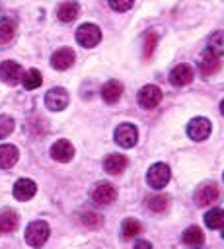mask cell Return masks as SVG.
I'll use <instances>...</instances> for the list:
<instances>
[{
  "label": "cell",
  "instance_id": "cell-1",
  "mask_svg": "<svg viewBox=\"0 0 224 249\" xmlns=\"http://www.w3.org/2000/svg\"><path fill=\"white\" fill-rule=\"evenodd\" d=\"M49 233H51L49 224L43 222V220H35V222H31L25 228V241H27V245H31V247L37 249V247H43L47 243Z\"/></svg>",
  "mask_w": 224,
  "mask_h": 249
},
{
  "label": "cell",
  "instance_id": "cell-2",
  "mask_svg": "<svg viewBox=\"0 0 224 249\" xmlns=\"http://www.w3.org/2000/svg\"><path fill=\"white\" fill-rule=\"evenodd\" d=\"M169 177H171L169 167H168L166 163L158 161V163H154V165L148 169V173H146V183H148L152 189H164V187L169 183Z\"/></svg>",
  "mask_w": 224,
  "mask_h": 249
},
{
  "label": "cell",
  "instance_id": "cell-3",
  "mask_svg": "<svg viewBox=\"0 0 224 249\" xmlns=\"http://www.w3.org/2000/svg\"><path fill=\"white\" fill-rule=\"evenodd\" d=\"M76 41L86 47V49H92L95 47L99 41H101V31L97 25L93 23H82L78 29H76Z\"/></svg>",
  "mask_w": 224,
  "mask_h": 249
},
{
  "label": "cell",
  "instance_id": "cell-4",
  "mask_svg": "<svg viewBox=\"0 0 224 249\" xmlns=\"http://www.w3.org/2000/svg\"><path fill=\"white\" fill-rule=\"evenodd\" d=\"M115 198H117V189L107 181L97 183L92 191V200L99 206H109L111 202H115Z\"/></svg>",
  "mask_w": 224,
  "mask_h": 249
},
{
  "label": "cell",
  "instance_id": "cell-5",
  "mask_svg": "<svg viewBox=\"0 0 224 249\" xmlns=\"http://www.w3.org/2000/svg\"><path fill=\"white\" fill-rule=\"evenodd\" d=\"M210 130H212V124H210V121L205 119V117H195V119H191L189 124H187V134H189V138H191V140H197V142L206 140L208 134H210Z\"/></svg>",
  "mask_w": 224,
  "mask_h": 249
},
{
  "label": "cell",
  "instance_id": "cell-6",
  "mask_svg": "<svg viewBox=\"0 0 224 249\" xmlns=\"http://www.w3.org/2000/svg\"><path fill=\"white\" fill-rule=\"evenodd\" d=\"M138 140V130L132 123H123L115 128V142L121 148H132Z\"/></svg>",
  "mask_w": 224,
  "mask_h": 249
},
{
  "label": "cell",
  "instance_id": "cell-7",
  "mask_svg": "<svg viewBox=\"0 0 224 249\" xmlns=\"http://www.w3.org/2000/svg\"><path fill=\"white\" fill-rule=\"evenodd\" d=\"M160 101H162V89L154 84H148L138 91V105L142 109H154Z\"/></svg>",
  "mask_w": 224,
  "mask_h": 249
},
{
  "label": "cell",
  "instance_id": "cell-8",
  "mask_svg": "<svg viewBox=\"0 0 224 249\" xmlns=\"http://www.w3.org/2000/svg\"><path fill=\"white\" fill-rule=\"evenodd\" d=\"M68 91L64 88H51L45 93V105L51 111H62L68 105Z\"/></svg>",
  "mask_w": 224,
  "mask_h": 249
},
{
  "label": "cell",
  "instance_id": "cell-9",
  "mask_svg": "<svg viewBox=\"0 0 224 249\" xmlns=\"http://www.w3.org/2000/svg\"><path fill=\"white\" fill-rule=\"evenodd\" d=\"M218 187L214 183H205L197 189L195 193V204L197 206H210L212 202L218 200Z\"/></svg>",
  "mask_w": 224,
  "mask_h": 249
},
{
  "label": "cell",
  "instance_id": "cell-10",
  "mask_svg": "<svg viewBox=\"0 0 224 249\" xmlns=\"http://www.w3.org/2000/svg\"><path fill=\"white\" fill-rule=\"evenodd\" d=\"M199 70H201V74L203 76H212V74H216L218 70H220V58H218V54H214L212 51H203V54L199 56Z\"/></svg>",
  "mask_w": 224,
  "mask_h": 249
},
{
  "label": "cell",
  "instance_id": "cell-11",
  "mask_svg": "<svg viewBox=\"0 0 224 249\" xmlns=\"http://www.w3.org/2000/svg\"><path fill=\"white\" fill-rule=\"evenodd\" d=\"M0 80L8 86H16L21 80V66L14 60H4L0 64Z\"/></svg>",
  "mask_w": 224,
  "mask_h": 249
},
{
  "label": "cell",
  "instance_id": "cell-12",
  "mask_svg": "<svg viewBox=\"0 0 224 249\" xmlns=\"http://www.w3.org/2000/svg\"><path fill=\"white\" fill-rule=\"evenodd\" d=\"M51 158L56 160V161H60V163L70 161L74 158V146H72V142H68L64 138L62 140H56L51 146Z\"/></svg>",
  "mask_w": 224,
  "mask_h": 249
},
{
  "label": "cell",
  "instance_id": "cell-13",
  "mask_svg": "<svg viewBox=\"0 0 224 249\" xmlns=\"http://www.w3.org/2000/svg\"><path fill=\"white\" fill-rule=\"evenodd\" d=\"M72 64H74V51L68 49V47H62V49L55 51L53 56H51V66L55 70H66Z\"/></svg>",
  "mask_w": 224,
  "mask_h": 249
},
{
  "label": "cell",
  "instance_id": "cell-14",
  "mask_svg": "<svg viewBox=\"0 0 224 249\" xmlns=\"http://www.w3.org/2000/svg\"><path fill=\"white\" fill-rule=\"evenodd\" d=\"M193 76H195L193 66H189V64H177L171 70V74H169V82L179 88V86H187L193 80Z\"/></svg>",
  "mask_w": 224,
  "mask_h": 249
},
{
  "label": "cell",
  "instance_id": "cell-15",
  "mask_svg": "<svg viewBox=\"0 0 224 249\" xmlns=\"http://www.w3.org/2000/svg\"><path fill=\"white\" fill-rule=\"evenodd\" d=\"M35 193H37V185L31 179L23 177V179H18L14 183V196L18 200H29V198L35 196Z\"/></svg>",
  "mask_w": 224,
  "mask_h": 249
},
{
  "label": "cell",
  "instance_id": "cell-16",
  "mask_svg": "<svg viewBox=\"0 0 224 249\" xmlns=\"http://www.w3.org/2000/svg\"><path fill=\"white\" fill-rule=\"evenodd\" d=\"M78 12H80V6H78L76 0H64V2H60L58 8H56V18H58L62 23H70V21L76 19Z\"/></svg>",
  "mask_w": 224,
  "mask_h": 249
},
{
  "label": "cell",
  "instance_id": "cell-17",
  "mask_svg": "<svg viewBox=\"0 0 224 249\" xmlns=\"http://www.w3.org/2000/svg\"><path fill=\"white\" fill-rule=\"evenodd\" d=\"M121 95H123V84H121L119 80H109V82L103 84V88H101V97H103L105 103L113 105V103H117V101L121 99Z\"/></svg>",
  "mask_w": 224,
  "mask_h": 249
},
{
  "label": "cell",
  "instance_id": "cell-18",
  "mask_svg": "<svg viewBox=\"0 0 224 249\" xmlns=\"http://www.w3.org/2000/svg\"><path fill=\"white\" fill-rule=\"evenodd\" d=\"M125 167H127V158L123 154H109L103 160V169L109 175H119L125 171Z\"/></svg>",
  "mask_w": 224,
  "mask_h": 249
},
{
  "label": "cell",
  "instance_id": "cell-19",
  "mask_svg": "<svg viewBox=\"0 0 224 249\" xmlns=\"http://www.w3.org/2000/svg\"><path fill=\"white\" fill-rule=\"evenodd\" d=\"M19 158V152L14 144H2L0 146V169H10L12 165H16Z\"/></svg>",
  "mask_w": 224,
  "mask_h": 249
},
{
  "label": "cell",
  "instance_id": "cell-20",
  "mask_svg": "<svg viewBox=\"0 0 224 249\" xmlns=\"http://www.w3.org/2000/svg\"><path fill=\"white\" fill-rule=\"evenodd\" d=\"M18 222H19V218H18V212L16 210L6 208V210L0 212V231H4V233L14 231L18 228Z\"/></svg>",
  "mask_w": 224,
  "mask_h": 249
},
{
  "label": "cell",
  "instance_id": "cell-21",
  "mask_svg": "<svg viewBox=\"0 0 224 249\" xmlns=\"http://www.w3.org/2000/svg\"><path fill=\"white\" fill-rule=\"evenodd\" d=\"M205 241V233L199 226H189L185 231H183V243L189 245V247H199L203 245Z\"/></svg>",
  "mask_w": 224,
  "mask_h": 249
},
{
  "label": "cell",
  "instance_id": "cell-22",
  "mask_svg": "<svg viewBox=\"0 0 224 249\" xmlns=\"http://www.w3.org/2000/svg\"><path fill=\"white\" fill-rule=\"evenodd\" d=\"M16 21L12 18H4L0 19V45H8L12 43V39L16 37Z\"/></svg>",
  "mask_w": 224,
  "mask_h": 249
},
{
  "label": "cell",
  "instance_id": "cell-23",
  "mask_svg": "<svg viewBox=\"0 0 224 249\" xmlns=\"http://www.w3.org/2000/svg\"><path fill=\"white\" fill-rule=\"evenodd\" d=\"M41 82H43V76L37 68H29L25 74H21V84L25 89H35L41 86Z\"/></svg>",
  "mask_w": 224,
  "mask_h": 249
},
{
  "label": "cell",
  "instance_id": "cell-24",
  "mask_svg": "<svg viewBox=\"0 0 224 249\" xmlns=\"http://www.w3.org/2000/svg\"><path fill=\"white\" fill-rule=\"evenodd\" d=\"M205 224H206V228H210V230L222 228V226H224V210H222V208H212V210H208V212L205 214Z\"/></svg>",
  "mask_w": 224,
  "mask_h": 249
},
{
  "label": "cell",
  "instance_id": "cell-25",
  "mask_svg": "<svg viewBox=\"0 0 224 249\" xmlns=\"http://www.w3.org/2000/svg\"><path fill=\"white\" fill-rule=\"evenodd\" d=\"M140 231H142V226H140L138 220H134V218H127V220H123L121 233H123L125 239H132V237H136Z\"/></svg>",
  "mask_w": 224,
  "mask_h": 249
},
{
  "label": "cell",
  "instance_id": "cell-26",
  "mask_svg": "<svg viewBox=\"0 0 224 249\" xmlns=\"http://www.w3.org/2000/svg\"><path fill=\"white\" fill-rule=\"evenodd\" d=\"M146 206L152 212H164L169 206V198L166 195H152V196L146 198Z\"/></svg>",
  "mask_w": 224,
  "mask_h": 249
},
{
  "label": "cell",
  "instance_id": "cell-27",
  "mask_svg": "<svg viewBox=\"0 0 224 249\" xmlns=\"http://www.w3.org/2000/svg\"><path fill=\"white\" fill-rule=\"evenodd\" d=\"M208 51H212L214 54H224V31H214L208 37Z\"/></svg>",
  "mask_w": 224,
  "mask_h": 249
},
{
  "label": "cell",
  "instance_id": "cell-28",
  "mask_svg": "<svg viewBox=\"0 0 224 249\" xmlns=\"http://www.w3.org/2000/svg\"><path fill=\"white\" fill-rule=\"evenodd\" d=\"M80 220H82V224H84V226H88V228H97V226H101V222H103V218H101L99 214L92 212V210L82 212Z\"/></svg>",
  "mask_w": 224,
  "mask_h": 249
},
{
  "label": "cell",
  "instance_id": "cell-29",
  "mask_svg": "<svg viewBox=\"0 0 224 249\" xmlns=\"http://www.w3.org/2000/svg\"><path fill=\"white\" fill-rule=\"evenodd\" d=\"M14 126H16V123H14V119L10 115H0V140L10 136Z\"/></svg>",
  "mask_w": 224,
  "mask_h": 249
},
{
  "label": "cell",
  "instance_id": "cell-30",
  "mask_svg": "<svg viewBox=\"0 0 224 249\" xmlns=\"http://www.w3.org/2000/svg\"><path fill=\"white\" fill-rule=\"evenodd\" d=\"M156 43H158V35H156L154 31L146 33V39H144V56H146V58L152 56V53H154V49H156Z\"/></svg>",
  "mask_w": 224,
  "mask_h": 249
},
{
  "label": "cell",
  "instance_id": "cell-31",
  "mask_svg": "<svg viewBox=\"0 0 224 249\" xmlns=\"http://www.w3.org/2000/svg\"><path fill=\"white\" fill-rule=\"evenodd\" d=\"M132 4H134V0H109V6L115 12H127L132 8Z\"/></svg>",
  "mask_w": 224,
  "mask_h": 249
},
{
  "label": "cell",
  "instance_id": "cell-32",
  "mask_svg": "<svg viewBox=\"0 0 224 249\" xmlns=\"http://www.w3.org/2000/svg\"><path fill=\"white\" fill-rule=\"evenodd\" d=\"M134 249H152V245H150V241H144V239H138V241L134 243Z\"/></svg>",
  "mask_w": 224,
  "mask_h": 249
},
{
  "label": "cell",
  "instance_id": "cell-33",
  "mask_svg": "<svg viewBox=\"0 0 224 249\" xmlns=\"http://www.w3.org/2000/svg\"><path fill=\"white\" fill-rule=\"evenodd\" d=\"M220 113H222V115H224V99H222V101H220Z\"/></svg>",
  "mask_w": 224,
  "mask_h": 249
},
{
  "label": "cell",
  "instance_id": "cell-34",
  "mask_svg": "<svg viewBox=\"0 0 224 249\" xmlns=\"http://www.w3.org/2000/svg\"><path fill=\"white\" fill-rule=\"evenodd\" d=\"M222 237H224V226H222Z\"/></svg>",
  "mask_w": 224,
  "mask_h": 249
}]
</instances>
